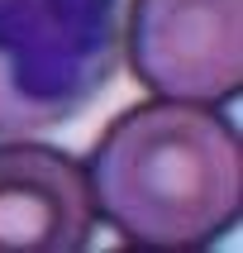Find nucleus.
<instances>
[{"label":"nucleus","instance_id":"nucleus-1","mask_svg":"<svg viewBox=\"0 0 243 253\" xmlns=\"http://www.w3.org/2000/svg\"><path fill=\"white\" fill-rule=\"evenodd\" d=\"M96 220L134 249H205L243 215V143L219 105L139 100L86 153Z\"/></svg>","mask_w":243,"mask_h":253},{"label":"nucleus","instance_id":"nucleus-2","mask_svg":"<svg viewBox=\"0 0 243 253\" xmlns=\"http://www.w3.org/2000/svg\"><path fill=\"white\" fill-rule=\"evenodd\" d=\"M119 67V0H0V139L91 110Z\"/></svg>","mask_w":243,"mask_h":253},{"label":"nucleus","instance_id":"nucleus-3","mask_svg":"<svg viewBox=\"0 0 243 253\" xmlns=\"http://www.w3.org/2000/svg\"><path fill=\"white\" fill-rule=\"evenodd\" d=\"M119 57L157 100L224 105L243 86V0H129Z\"/></svg>","mask_w":243,"mask_h":253},{"label":"nucleus","instance_id":"nucleus-4","mask_svg":"<svg viewBox=\"0 0 243 253\" xmlns=\"http://www.w3.org/2000/svg\"><path fill=\"white\" fill-rule=\"evenodd\" d=\"M86 163L38 139H0V253H81L96 234Z\"/></svg>","mask_w":243,"mask_h":253}]
</instances>
